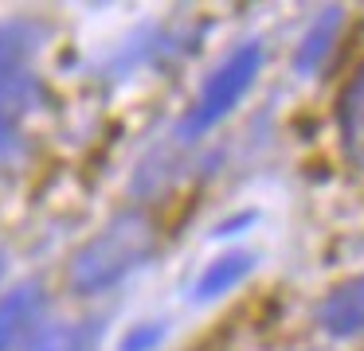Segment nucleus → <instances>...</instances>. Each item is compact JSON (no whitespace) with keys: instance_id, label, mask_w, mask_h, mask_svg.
<instances>
[{"instance_id":"2","label":"nucleus","mask_w":364,"mask_h":351,"mask_svg":"<svg viewBox=\"0 0 364 351\" xmlns=\"http://www.w3.org/2000/svg\"><path fill=\"white\" fill-rule=\"evenodd\" d=\"M259 67H262V47L259 43L235 47V51L208 74L200 98L192 101L188 117L181 121L184 137H204L208 129H215V125L247 98V90H251L255 78H259Z\"/></svg>"},{"instance_id":"7","label":"nucleus","mask_w":364,"mask_h":351,"mask_svg":"<svg viewBox=\"0 0 364 351\" xmlns=\"http://www.w3.org/2000/svg\"><path fill=\"white\" fill-rule=\"evenodd\" d=\"M102 320H55L28 340V351H98Z\"/></svg>"},{"instance_id":"5","label":"nucleus","mask_w":364,"mask_h":351,"mask_svg":"<svg viewBox=\"0 0 364 351\" xmlns=\"http://www.w3.org/2000/svg\"><path fill=\"white\" fill-rule=\"evenodd\" d=\"M43 301H48V293H43L40 281H24L0 301V351L20 347V340L32 332L36 316L43 312Z\"/></svg>"},{"instance_id":"10","label":"nucleus","mask_w":364,"mask_h":351,"mask_svg":"<svg viewBox=\"0 0 364 351\" xmlns=\"http://www.w3.org/2000/svg\"><path fill=\"white\" fill-rule=\"evenodd\" d=\"M16 152V129H0V160H9Z\"/></svg>"},{"instance_id":"8","label":"nucleus","mask_w":364,"mask_h":351,"mask_svg":"<svg viewBox=\"0 0 364 351\" xmlns=\"http://www.w3.org/2000/svg\"><path fill=\"white\" fill-rule=\"evenodd\" d=\"M251 265H255V257L247 254V250H231V254L215 257V262L208 265L204 273H200V281H196V289H192V296H196V301H215V296L231 293V289H235L239 281L251 273Z\"/></svg>"},{"instance_id":"11","label":"nucleus","mask_w":364,"mask_h":351,"mask_svg":"<svg viewBox=\"0 0 364 351\" xmlns=\"http://www.w3.org/2000/svg\"><path fill=\"white\" fill-rule=\"evenodd\" d=\"M4 265H9V254H4V246H0V273H4Z\"/></svg>"},{"instance_id":"9","label":"nucleus","mask_w":364,"mask_h":351,"mask_svg":"<svg viewBox=\"0 0 364 351\" xmlns=\"http://www.w3.org/2000/svg\"><path fill=\"white\" fill-rule=\"evenodd\" d=\"M161 335H165L161 324H141V328H134V332L122 340V351H149V347L161 343Z\"/></svg>"},{"instance_id":"6","label":"nucleus","mask_w":364,"mask_h":351,"mask_svg":"<svg viewBox=\"0 0 364 351\" xmlns=\"http://www.w3.org/2000/svg\"><path fill=\"white\" fill-rule=\"evenodd\" d=\"M341 23H345V12H341V8H325V12L309 23L301 43H298V55H294V70H298V74H317V70L325 67L329 51L337 47Z\"/></svg>"},{"instance_id":"4","label":"nucleus","mask_w":364,"mask_h":351,"mask_svg":"<svg viewBox=\"0 0 364 351\" xmlns=\"http://www.w3.org/2000/svg\"><path fill=\"white\" fill-rule=\"evenodd\" d=\"M317 324H321V332H329L333 340L364 335V273L341 281V285H333L329 293H325L321 308H317Z\"/></svg>"},{"instance_id":"1","label":"nucleus","mask_w":364,"mask_h":351,"mask_svg":"<svg viewBox=\"0 0 364 351\" xmlns=\"http://www.w3.org/2000/svg\"><path fill=\"white\" fill-rule=\"evenodd\" d=\"M153 223L141 211H126V215L110 218L79 254L71 257V289L79 296H95L114 289L118 281H126L141 262H149L153 254Z\"/></svg>"},{"instance_id":"3","label":"nucleus","mask_w":364,"mask_h":351,"mask_svg":"<svg viewBox=\"0 0 364 351\" xmlns=\"http://www.w3.org/2000/svg\"><path fill=\"white\" fill-rule=\"evenodd\" d=\"M36 39L40 35L28 23H0V129H12L16 117L40 101V82L28 67Z\"/></svg>"}]
</instances>
